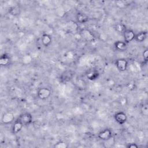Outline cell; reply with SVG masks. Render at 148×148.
Wrapping results in <instances>:
<instances>
[{
    "mask_svg": "<svg viewBox=\"0 0 148 148\" xmlns=\"http://www.w3.org/2000/svg\"><path fill=\"white\" fill-rule=\"evenodd\" d=\"M51 95V90L46 87L40 88L37 91V96L40 100H46L48 99Z\"/></svg>",
    "mask_w": 148,
    "mask_h": 148,
    "instance_id": "cell-1",
    "label": "cell"
},
{
    "mask_svg": "<svg viewBox=\"0 0 148 148\" xmlns=\"http://www.w3.org/2000/svg\"><path fill=\"white\" fill-rule=\"evenodd\" d=\"M98 138L102 141H108L113 138V132L110 129L105 128L98 133Z\"/></svg>",
    "mask_w": 148,
    "mask_h": 148,
    "instance_id": "cell-2",
    "label": "cell"
},
{
    "mask_svg": "<svg viewBox=\"0 0 148 148\" xmlns=\"http://www.w3.org/2000/svg\"><path fill=\"white\" fill-rule=\"evenodd\" d=\"M114 119L117 124L123 125L127 121V116L125 112L119 111L116 112L114 114Z\"/></svg>",
    "mask_w": 148,
    "mask_h": 148,
    "instance_id": "cell-3",
    "label": "cell"
},
{
    "mask_svg": "<svg viewBox=\"0 0 148 148\" xmlns=\"http://www.w3.org/2000/svg\"><path fill=\"white\" fill-rule=\"evenodd\" d=\"M116 68L120 72H124L128 68V61L125 58H119L117 59L114 62Z\"/></svg>",
    "mask_w": 148,
    "mask_h": 148,
    "instance_id": "cell-4",
    "label": "cell"
},
{
    "mask_svg": "<svg viewBox=\"0 0 148 148\" xmlns=\"http://www.w3.org/2000/svg\"><path fill=\"white\" fill-rule=\"evenodd\" d=\"M24 125H28L32 122V116L31 113L25 112L21 114L18 119Z\"/></svg>",
    "mask_w": 148,
    "mask_h": 148,
    "instance_id": "cell-5",
    "label": "cell"
},
{
    "mask_svg": "<svg viewBox=\"0 0 148 148\" xmlns=\"http://www.w3.org/2000/svg\"><path fill=\"white\" fill-rule=\"evenodd\" d=\"M123 36L124 38V42L127 44L130 43L135 39V34L133 30L131 29H126L123 33Z\"/></svg>",
    "mask_w": 148,
    "mask_h": 148,
    "instance_id": "cell-6",
    "label": "cell"
},
{
    "mask_svg": "<svg viewBox=\"0 0 148 148\" xmlns=\"http://www.w3.org/2000/svg\"><path fill=\"white\" fill-rule=\"evenodd\" d=\"M14 120V116L12 112H7L3 113L2 116L1 121L4 124H9L12 123Z\"/></svg>",
    "mask_w": 148,
    "mask_h": 148,
    "instance_id": "cell-7",
    "label": "cell"
},
{
    "mask_svg": "<svg viewBox=\"0 0 148 148\" xmlns=\"http://www.w3.org/2000/svg\"><path fill=\"white\" fill-rule=\"evenodd\" d=\"M24 126V125L23 124V123L18 119H17L14 121L13 125H12V132L14 134H18L21 131Z\"/></svg>",
    "mask_w": 148,
    "mask_h": 148,
    "instance_id": "cell-8",
    "label": "cell"
},
{
    "mask_svg": "<svg viewBox=\"0 0 148 148\" xmlns=\"http://www.w3.org/2000/svg\"><path fill=\"white\" fill-rule=\"evenodd\" d=\"M41 42L43 46L47 47L50 46L52 43V38L47 34H43L41 37Z\"/></svg>",
    "mask_w": 148,
    "mask_h": 148,
    "instance_id": "cell-9",
    "label": "cell"
},
{
    "mask_svg": "<svg viewBox=\"0 0 148 148\" xmlns=\"http://www.w3.org/2000/svg\"><path fill=\"white\" fill-rule=\"evenodd\" d=\"M76 21L79 24H85L88 22L89 18L88 16L83 12H79L76 16Z\"/></svg>",
    "mask_w": 148,
    "mask_h": 148,
    "instance_id": "cell-10",
    "label": "cell"
},
{
    "mask_svg": "<svg viewBox=\"0 0 148 148\" xmlns=\"http://www.w3.org/2000/svg\"><path fill=\"white\" fill-rule=\"evenodd\" d=\"M114 47L118 51H124L127 49V44L124 41L118 40L114 43Z\"/></svg>",
    "mask_w": 148,
    "mask_h": 148,
    "instance_id": "cell-11",
    "label": "cell"
},
{
    "mask_svg": "<svg viewBox=\"0 0 148 148\" xmlns=\"http://www.w3.org/2000/svg\"><path fill=\"white\" fill-rule=\"evenodd\" d=\"M147 31H141L135 34L134 40L139 43L143 42L147 38Z\"/></svg>",
    "mask_w": 148,
    "mask_h": 148,
    "instance_id": "cell-12",
    "label": "cell"
},
{
    "mask_svg": "<svg viewBox=\"0 0 148 148\" xmlns=\"http://www.w3.org/2000/svg\"><path fill=\"white\" fill-rule=\"evenodd\" d=\"M86 77L90 80H95L99 77V73L96 70H91L86 74Z\"/></svg>",
    "mask_w": 148,
    "mask_h": 148,
    "instance_id": "cell-13",
    "label": "cell"
},
{
    "mask_svg": "<svg viewBox=\"0 0 148 148\" xmlns=\"http://www.w3.org/2000/svg\"><path fill=\"white\" fill-rule=\"evenodd\" d=\"M73 73L71 71H66L63 73H62L61 76V80L64 82H67L70 81L72 77H73Z\"/></svg>",
    "mask_w": 148,
    "mask_h": 148,
    "instance_id": "cell-14",
    "label": "cell"
},
{
    "mask_svg": "<svg viewBox=\"0 0 148 148\" xmlns=\"http://www.w3.org/2000/svg\"><path fill=\"white\" fill-rule=\"evenodd\" d=\"M10 57L6 54H2L0 57V64L2 66H6L10 63Z\"/></svg>",
    "mask_w": 148,
    "mask_h": 148,
    "instance_id": "cell-15",
    "label": "cell"
},
{
    "mask_svg": "<svg viewBox=\"0 0 148 148\" xmlns=\"http://www.w3.org/2000/svg\"><path fill=\"white\" fill-rule=\"evenodd\" d=\"M20 12H21V9L20 7L16 5L11 7L9 10V13L13 16H16L19 15L20 13Z\"/></svg>",
    "mask_w": 148,
    "mask_h": 148,
    "instance_id": "cell-16",
    "label": "cell"
},
{
    "mask_svg": "<svg viewBox=\"0 0 148 148\" xmlns=\"http://www.w3.org/2000/svg\"><path fill=\"white\" fill-rule=\"evenodd\" d=\"M81 36L83 38H84L86 40L90 41V40L92 39V35H91V32L87 30V29H83L81 31L80 33Z\"/></svg>",
    "mask_w": 148,
    "mask_h": 148,
    "instance_id": "cell-17",
    "label": "cell"
},
{
    "mask_svg": "<svg viewBox=\"0 0 148 148\" xmlns=\"http://www.w3.org/2000/svg\"><path fill=\"white\" fill-rule=\"evenodd\" d=\"M115 30L118 32L119 33H123V32L127 29L126 26L123 23H117L114 26Z\"/></svg>",
    "mask_w": 148,
    "mask_h": 148,
    "instance_id": "cell-18",
    "label": "cell"
},
{
    "mask_svg": "<svg viewBox=\"0 0 148 148\" xmlns=\"http://www.w3.org/2000/svg\"><path fill=\"white\" fill-rule=\"evenodd\" d=\"M56 148H67L68 147V144L62 140H60L57 142L54 146Z\"/></svg>",
    "mask_w": 148,
    "mask_h": 148,
    "instance_id": "cell-19",
    "label": "cell"
},
{
    "mask_svg": "<svg viewBox=\"0 0 148 148\" xmlns=\"http://www.w3.org/2000/svg\"><path fill=\"white\" fill-rule=\"evenodd\" d=\"M141 113L143 116H147L148 114V108H147V105H144L142 106L141 108Z\"/></svg>",
    "mask_w": 148,
    "mask_h": 148,
    "instance_id": "cell-20",
    "label": "cell"
},
{
    "mask_svg": "<svg viewBox=\"0 0 148 148\" xmlns=\"http://www.w3.org/2000/svg\"><path fill=\"white\" fill-rule=\"evenodd\" d=\"M142 57L144 61L147 62L148 60V49H146L142 53Z\"/></svg>",
    "mask_w": 148,
    "mask_h": 148,
    "instance_id": "cell-21",
    "label": "cell"
},
{
    "mask_svg": "<svg viewBox=\"0 0 148 148\" xmlns=\"http://www.w3.org/2000/svg\"><path fill=\"white\" fill-rule=\"evenodd\" d=\"M126 147L127 148H138V146L135 143H128Z\"/></svg>",
    "mask_w": 148,
    "mask_h": 148,
    "instance_id": "cell-22",
    "label": "cell"
}]
</instances>
